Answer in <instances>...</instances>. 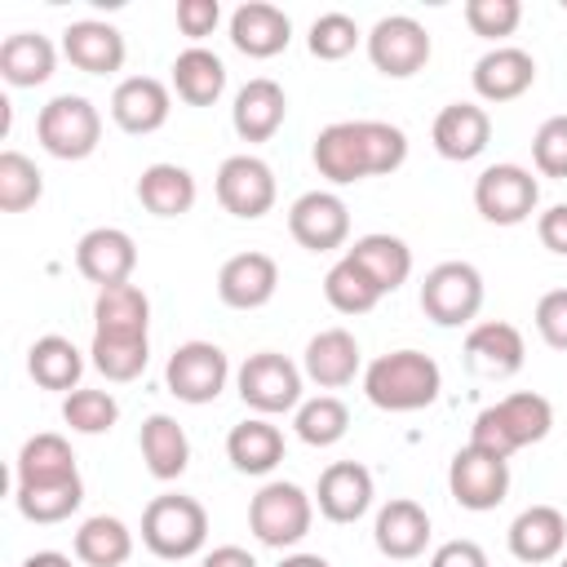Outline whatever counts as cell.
<instances>
[{
    "mask_svg": "<svg viewBox=\"0 0 567 567\" xmlns=\"http://www.w3.org/2000/svg\"><path fill=\"white\" fill-rule=\"evenodd\" d=\"M443 372L421 350H390L363 368V394L381 412H421L439 399Z\"/></svg>",
    "mask_w": 567,
    "mask_h": 567,
    "instance_id": "6da1fadb",
    "label": "cell"
},
{
    "mask_svg": "<svg viewBox=\"0 0 567 567\" xmlns=\"http://www.w3.org/2000/svg\"><path fill=\"white\" fill-rule=\"evenodd\" d=\"M549 430H554V403L545 394H536V390H514V394H505L501 403H492V408H483L474 416L470 443L509 461L518 447L540 443Z\"/></svg>",
    "mask_w": 567,
    "mask_h": 567,
    "instance_id": "7a4b0ae2",
    "label": "cell"
},
{
    "mask_svg": "<svg viewBox=\"0 0 567 567\" xmlns=\"http://www.w3.org/2000/svg\"><path fill=\"white\" fill-rule=\"evenodd\" d=\"M208 540V509L195 496L164 492L142 509V545L155 558H195Z\"/></svg>",
    "mask_w": 567,
    "mask_h": 567,
    "instance_id": "3957f363",
    "label": "cell"
},
{
    "mask_svg": "<svg viewBox=\"0 0 567 567\" xmlns=\"http://www.w3.org/2000/svg\"><path fill=\"white\" fill-rule=\"evenodd\" d=\"M35 137L53 159H89L102 142V111L80 93H58L40 106Z\"/></svg>",
    "mask_w": 567,
    "mask_h": 567,
    "instance_id": "277c9868",
    "label": "cell"
},
{
    "mask_svg": "<svg viewBox=\"0 0 567 567\" xmlns=\"http://www.w3.org/2000/svg\"><path fill=\"white\" fill-rule=\"evenodd\" d=\"M301 381L306 372L279 354V350H257L239 363L235 372V385H239V399L257 412V416H279V412H297L301 408Z\"/></svg>",
    "mask_w": 567,
    "mask_h": 567,
    "instance_id": "5b68a950",
    "label": "cell"
},
{
    "mask_svg": "<svg viewBox=\"0 0 567 567\" xmlns=\"http://www.w3.org/2000/svg\"><path fill=\"white\" fill-rule=\"evenodd\" d=\"M315 523V496H306V487L297 483H266L252 501H248V532L270 545V549H288L297 545Z\"/></svg>",
    "mask_w": 567,
    "mask_h": 567,
    "instance_id": "8992f818",
    "label": "cell"
},
{
    "mask_svg": "<svg viewBox=\"0 0 567 567\" xmlns=\"http://www.w3.org/2000/svg\"><path fill=\"white\" fill-rule=\"evenodd\" d=\"M421 310L439 328H465L483 310V275L470 261H439L421 284Z\"/></svg>",
    "mask_w": 567,
    "mask_h": 567,
    "instance_id": "52a82bcc",
    "label": "cell"
},
{
    "mask_svg": "<svg viewBox=\"0 0 567 567\" xmlns=\"http://www.w3.org/2000/svg\"><path fill=\"white\" fill-rule=\"evenodd\" d=\"M230 381V359L221 346L213 341H182L168 363H164V385L173 399L190 403V408H204L213 403Z\"/></svg>",
    "mask_w": 567,
    "mask_h": 567,
    "instance_id": "ba28073f",
    "label": "cell"
},
{
    "mask_svg": "<svg viewBox=\"0 0 567 567\" xmlns=\"http://www.w3.org/2000/svg\"><path fill=\"white\" fill-rule=\"evenodd\" d=\"M540 204V182L523 164H492L474 182V208L492 226H518L536 213Z\"/></svg>",
    "mask_w": 567,
    "mask_h": 567,
    "instance_id": "9c48e42d",
    "label": "cell"
},
{
    "mask_svg": "<svg viewBox=\"0 0 567 567\" xmlns=\"http://www.w3.org/2000/svg\"><path fill=\"white\" fill-rule=\"evenodd\" d=\"M447 492L461 509L487 514L509 496V461L465 443L447 465Z\"/></svg>",
    "mask_w": 567,
    "mask_h": 567,
    "instance_id": "30bf717a",
    "label": "cell"
},
{
    "mask_svg": "<svg viewBox=\"0 0 567 567\" xmlns=\"http://www.w3.org/2000/svg\"><path fill=\"white\" fill-rule=\"evenodd\" d=\"M275 195H279V186H275V173H270L266 159H257L248 151L221 159V168H217V204L230 217L257 221V217H266L275 208Z\"/></svg>",
    "mask_w": 567,
    "mask_h": 567,
    "instance_id": "8fae6325",
    "label": "cell"
},
{
    "mask_svg": "<svg viewBox=\"0 0 567 567\" xmlns=\"http://www.w3.org/2000/svg\"><path fill=\"white\" fill-rule=\"evenodd\" d=\"M430 53H434L430 31H425L416 18H408V13H390V18H381V22L368 31V58H372V66H377L381 75H390V80L416 75V71L430 62Z\"/></svg>",
    "mask_w": 567,
    "mask_h": 567,
    "instance_id": "7c38bea8",
    "label": "cell"
},
{
    "mask_svg": "<svg viewBox=\"0 0 567 567\" xmlns=\"http://www.w3.org/2000/svg\"><path fill=\"white\" fill-rule=\"evenodd\" d=\"M288 230L310 252H332L350 239V208L332 190H306L288 208Z\"/></svg>",
    "mask_w": 567,
    "mask_h": 567,
    "instance_id": "4fadbf2b",
    "label": "cell"
},
{
    "mask_svg": "<svg viewBox=\"0 0 567 567\" xmlns=\"http://www.w3.org/2000/svg\"><path fill=\"white\" fill-rule=\"evenodd\" d=\"M75 270L97 284V288H115V284H128L133 270H137V244L128 230L120 226H93L80 235L75 244Z\"/></svg>",
    "mask_w": 567,
    "mask_h": 567,
    "instance_id": "5bb4252c",
    "label": "cell"
},
{
    "mask_svg": "<svg viewBox=\"0 0 567 567\" xmlns=\"http://www.w3.org/2000/svg\"><path fill=\"white\" fill-rule=\"evenodd\" d=\"M372 496H377L372 470L359 461H332L315 487V505L328 523H359L372 509Z\"/></svg>",
    "mask_w": 567,
    "mask_h": 567,
    "instance_id": "9a60e30c",
    "label": "cell"
},
{
    "mask_svg": "<svg viewBox=\"0 0 567 567\" xmlns=\"http://www.w3.org/2000/svg\"><path fill=\"white\" fill-rule=\"evenodd\" d=\"M279 288V266L270 252H235L217 270V297L230 310H261Z\"/></svg>",
    "mask_w": 567,
    "mask_h": 567,
    "instance_id": "2e32d148",
    "label": "cell"
},
{
    "mask_svg": "<svg viewBox=\"0 0 567 567\" xmlns=\"http://www.w3.org/2000/svg\"><path fill=\"white\" fill-rule=\"evenodd\" d=\"M168 111H173V93H168V84L155 80V75H128V80H120L115 93H111V120H115L124 133H133V137L164 128V124H168Z\"/></svg>",
    "mask_w": 567,
    "mask_h": 567,
    "instance_id": "e0dca14e",
    "label": "cell"
},
{
    "mask_svg": "<svg viewBox=\"0 0 567 567\" xmlns=\"http://www.w3.org/2000/svg\"><path fill=\"white\" fill-rule=\"evenodd\" d=\"M430 142L443 159L452 164H465V159H478L492 142V115L478 106V102H447L439 115H434V128H430Z\"/></svg>",
    "mask_w": 567,
    "mask_h": 567,
    "instance_id": "ac0fdd59",
    "label": "cell"
},
{
    "mask_svg": "<svg viewBox=\"0 0 567 567\" xmlns=\"http://www.w3.org/2000/svg\"><path fill=\"white\" fill-rule=\"evenodd\" d=\"M536 84V58L518 44H496L474 62V93L492 106L523 97Z\"/></svg>",
    "mask_w": 567,
    "mask_h": 567,
    "instance_id": "d6986e66",
    "label": "cell"
},
{
    "mask_svg": "<svg viewBox=\"0 0 567 567\" xmlns=\"http://www.w3.org/2000/svg\"><path fill=\"white\" fill-rule=\"evenodd\" d=\"M62 53L84 75H115L124 66V58H128V44L111 22L80 18V22H71L62 31Z\"/></svg>",
    "mask_w": 567,
    "mask_h": 567,
    "instance_id": "ffe728a7",
    "label": "cell"
},
{
    "mask_svg": "<svg viewBox=\"0 0 567 567\" xmlns=\"http://www.w3.org/2000/svg\"><path fill=\"white\" fill-rule=\"evenodd\" d=\"M527 359V346H523V332L505 319H483L465 332V363L478 372V377H514Z\"/></svg>",
    "mask_w": 567,
    "mask_h": 567,
    "instance_id": "44dd1931",
    "label": "cell"
},
{
    "mask_svg": "<svg viewBox=\"0 0 567 567\" xmlns=\"http://www.w3.org/2000/svg\"><path fill=\"white\" fill-rule=\"evenodd\" d=\"M288 40H292V18L279 4L248 0L230 13V44L244 58H275L288 49Z\"/></svg>",
    "mask_w": 567,
    "mask_h": 567,
    "instance_id": "7402d4cb",
    "label": "cell"
},
{
    "mask_svg": "<svg viewBox=\"0 0 567 567\" xmlns=\"http://www.w3.org/2000/svg\"><path fill=\"white\" fill-rule=\"evenodd\" d=\"M359 341L354 332L346 328H323L306 341V354H301V372L306 381H315L319 390H341L359 377Z\"/></svg>",
    "mask_w": 567,
    "mask_h": 567,
    "instance_id": "603a6c76",
    "label": "cell"
},
{
    "mask_svg": "<svg viewBox=\"0 0 567 567\" xmlns=\"http://www.w3.org/2000/svg\"><path fill=\"white\" fill-rule=\"evenodd\" d=\"M372 540L385 558L394 563H408V558H421L425 545H430V514L408 501V496H394L381 505L377 523H372Z\"/></svg>",
    "mask_w": 567,
    "mask_h": 567,
    "instance_id": "cb8c5ba5",
    "label": "cell"
},
{
    "mask_svg": "<svg viewBox=\"0 0 567 567\" xmlns=\"http://www.w3.org/2000/svg\"><path fill=\"white\" fill-rule=\"evenodd\" d=\"M563 545H567V518L554 505H527L509 523V554L527 567L563 558Z\"/></svg>",
    "mask_w": 567,
    "mask_h": 567,
    "instance_id": "d4e9b609",
    "label": "cell"
},
{
    "mask_svg": "<svg viewBox=\"0 0 567 567\" xmlns=\"http://www.w3.org/2000/svg\"><path fill=\"white\" fill-rule=\"evenodd\" d=\"M284 115H288V97H284V89L270 75L248 80L235 93V106H230V124H235V133L244 142H270L279 133Z\"/></svg>",
    "mask_w": 567,
    "mask_h": 567,
    "instance_id": "484cf974",
    "label": "cell"
},
{
    "mask_svg": "<svg viewBox=\"0 0 567 567\" xmlns=\"http://www.w3.org/2000/svg\"><path fill=\"white\" fill-rule=\"evenodd\" d=\"M315 168L332 186H350V182L372 177L368 173V155H363V137H359V120H337V124L319 128V137H315Z\"/></svg>",
    "mask_w": 567,
    "mask_h": 567,
    "instance_id": "4316f807",
    "label": "cell"
},
{
    "mask_svg": "<svg viewBox=\"0 0 567 567\" xmlns=\"http://www.w3.org/2000/svg\"><path fill=\"white\" fill-rule=\"evenodd\" d=\"M53 66H58V49H53L49 35H40V31L4 35V44H0V75H4V84L35 89V84H44L53 75Z\"/></svg>",
    "mask_w": 567,
    "mask_h": 567,
    "instance_id": "83f0119b",
    "label": "cell"
},
{
    "mask_svg": "<svg viewBox=\"0 0 567 567\" xmlns=\"http://www.w3.org/2000/svg\"><path fill=\"white\" fill-rule=\"evenodd\" d=\"M137 447H142L146 470H151L159 483L182 478L186 465H190V439H186V430H182L173 416H164V412H151V416L142 421Z\"/></svg>",
    "mask_w": 567,
    "mask_h": 567,
    "instance_id": "f1b7e54d",
    "label": "cell"
},
{
    "mask_svg": "<svg viewBox=\"0 0 567 567\" xmlns=\"http://www.w3.org/2000/svg\"><path fill=\"white\" fill-rule=\"evenodd\" d=\"M173 93L186 106H213L226 93V62L204 44L182 49L173 58Z\"/></svg>",
    "mask_w": 567,
    "mask_h": 567,
    "instance_id": "f546056e",
    "label": "cell"
},
{
    "mask_svg": "<svg viewBox=\"0 0 567 567\" xmlns=\"http://www.w3.org/2000/svg\"><path fill=\"white\" fill-rule=\"evenodd\" d=\"M226 456L239 474H270L284 461V434L279 425H270L266 416H248L239 425H230L226 434Z\"/></svg>",
    "mask_w": 567,
    "mask_h": 567,
    "instance_id": "4dcf8cb0",
    "label": "cell"
},
{
    "mask_svg": "<svg viewBox=\"0 0 567 567\" xmlns=\"http://www.w3.org/2000/svg\"><path fill=\"white\" fill-rule=\"evenodd\" d=\"M346 257H354V261L372 275V284H377L381 292L403 288L408 275H412V248H408L399 235H385V230L359 235V239L346 248Z\"/></svg>",
    "mask_w": 567,
    "mask_h": 567,
    "instance_id": "1f68e13d",
    "label": "cell"
},
{
    "mask_svg": "<svg viewBox=\"0 0 567 567\" xmlns=\"http://www.w3.org/2000/svg\"><path fill=\"white\" fill-rule=\"evenodd\" d=\"M27 372H31V381H35L40 390H62V394H71V390H80L84 354L75 350L71 337L49 332V337L31 341V350H27Z\"/></svg>",
    "mask_w": 567,
    "mask_h": 567,
    "instance_id": "d6a6232c",
    "label": "cell"
},
{
    "mask_svg": "<svg viewBox=\"0 0 567 567\" xmlns=\"http://www.w3.org/2000/svg\"><path fill=\"white\" fill-rule=\"evenodd\" d=\"M195 195H199L195 190V177L182 164H151L137 177V199L155 217H182V213H190L195 208Z\"/></svg>",
    "mask_w": 567,
    "mask_h": 567,
    "instance_id": "836d02e7",
    "label": "cell"
},
{
    "mask_svg": "<svg viewBox=\"0 0 567 567\" xmlns=\"http://www.w3.org/2000/svg\"><path fill=\"white\" fill-rule=\"evenodd\" d=\"M151 328V301L137 284H115L97 288L93 301V332H115V337H146Z\"/></svg>",
    "mask_w": 567,
    "mask_h": 567,
    "instance_id": "e575fe53",
    "label": "cell"
},
{
    "mask_svg": "<svg viewBox=\"0 0 567 567\" xmlns=\"http://www.w3.org/2000/svg\"><path fill=\"white\" fill-rule=\"evenodd\" d=\"M75 558L84 567H124L133 558V532L115 514H93L75 527Z\"/></svg>",
    "mask_w": 567,
    "mask_h": 567,
    "instance_id": "d590c367",
    "label": "cell"
},
{
    "mask_svg": "<svg viewBox=\"0 0 567 567\" xmlns=\"http://www.w3.org/2000/svg\"><path fill=\"white\" fill-rule=\"evenodd\" d=\"M13 501H18V514L27 523H62V518H71L80 509L84 483H80V474L53 478V483H18Z\"/></svg>",
    "mask_w": 567,
    "mask_h": 567,
    "instance_id": "8d00e7d4",
    "label": "cell"
},
{
    "mask_svg": "<svg viewBox=\"0 0 567 567\" xmlns=\"http://www.w3.org/2000/svg\"><path fill=\"white\" fill-rule=\"evenodd\" d=\"M13 474H18V483H53V478H71L80 470H75L71 443L62 434H49L44 430V434H31L22 443V452L13 461Z\"/></svg>",
    "mask_w": 567,
    "mask_h": 567,
    "instance_id": "74e56055",
    "label": "cell"
},
{
    "mask_svg": "<svg viewBox=\"0 0 567 567\" xmlns=\"http://www.w3.org/2000/svg\"><path fill=\"white\" fill-rule=\"evenodd\" d=\"M323 297H328V306L341 310V315H368L385 292L372 284V275H368L354 257H341V261H332L328 275H323Z\"/></svg>",
    "mask_w": 567,
    "mask_h": 567,
    "instance_id": "f35d334b",
    "label": "cell"
},
{
    "mask_svg": "<svg viewBox=\"0 0 567 567\" xmlns=\"http://www.w3.org/2000/svg\"><path fill=\"white\" fill-rule=\"evenodd\" d=\"M93 368L106 381H137L151 363V337H115V332H93Z\"/></svg>",
    "mask_w": 567,
    "mask_h": 567,
    "instance_id": "ab89813d",
    "label": "cell"
},
{
    "mask_svg": "<svg viewBox=\"0 0 567 567\" xmlns=\"http://www.w3.org/2000/svg\"><path fill=\"white\" fill-rule=\"evenodd\" d=\"M292 430H297V439L310 443V447H332V443H341L346 430H350V408H346L337 394H315V399H306V403L292 412Z\"/></svg>",
    "mask_w": 567,
    "mask_h": 567,
    "instance_id": "60d3db41",
    "label": "cell"
},
{
    "mask_svg": "<svg viewBox=\"0 0 567 567\" xmlns=\"http://www.w3.org/2000/svg\"><path fill=\"white\" fill-rule=\"evenodd\" d=\"M40 195H44V173L35 168V159H27L22 151H0V208L27 213L31 204H40Z\"/></svg>",
    "mask_w": 567,
    "mask_h": 567,
    "instance_id": "b9f144b4",
    "label": "cell"
},
{
    "mask_svg": "<svg viewBox=\"0 0 567 567\" xmlns=\"http://www.w3.org/2000/svg\"><path fill=\"white\" fill-rule=\"evenodd\" d=\"M62 421L75 434H106L120 421V403L111 399V390H71L62 399Z\"/></svg>",
    "mask_w": 567,
    "mask_h": 567,
    "instance_id": "7bdbcfd3",
    "label": "cell"
},
{
    "mask_svg": "<svg viewBox=\"0 0 567 567\" xmlns=\"http://www.w3.org/2000/svg\"><path fill=\"white\" fill-rule=\"evenodd\" d=\"M359 40H363V31H359V22L350 18V13H319L315 22H310V35H306V44H310V53L319 58V62H341V58H350L354 49H359Z\"/></svg>",
    "mask_w": 567,
    "mask_h": 567,
    "instance_id": "ee69618b",
    "label": "cell"
},
{
    "mask_svg": "<svg viewBox=\"0 0 567 567\" xmlns=\"http://www.w3.org/2000/svg\"><path fill=\"white\" fill-rule=\"evenodd\" d=\"M359 137H363V155H368V173H394L408 159V133L399 124L385 120H359Z\"/></svg>",
    "mask_w": 567,
    "mask_h": 567,
    "instance_id": "f6af8a7d",
    "label": "cell"
},
{
    "mask_svg": "<svg viewBox=\"0 0 567 567\" xmlns=\"http://www.w3.org/2000/svg\"><path fill=\"white\" fill-rule=\"evenodd\" d=\"M523 22V4L518 0H465V27L492 44H501L505 35H514Z\"/></svg>",
    "mask_w": 567,
    "mask_h": 567,
    "instance_id": "bcb514c9",
    "label": "cell"
},
{
    "mask_svg": "<svg viewBox=\"0 0 567 567\" xmlns=\"http://www.w3.org/2000/svg\"><path fill=\"white\" fill-rule=\"evenodd\" d=\"M532 164L545 177H567V115H549L532 137Z\"/></svg>",
    "mask_w": 567,
    "mask_h": 567,
    "instance_id": "7dc6e473",
    "label": "cell"
},
{
    "mask_svg": "<svg viewBox=\"0 0 567 567\" xmlns=\"http://www.w3.org/2000/svg\"><path fill=\"white\" fill-rule=\"evenodd\" d=\"M536 332L549 350H563L567 354V288H549L540 301H536Z\"/></svg>",
    "mask_w": 567,
    "mask_h": 567,
    "instance_id": "c3c4849f",
    "label": "cell"
},
{
    "mask_svg": "<svg viewBox=\"0 0 567 567\" xmlns=\"http://www.w3.org/2000/svg\"><path fill=\"white\" fill-rule=\"evenodd\" d=\"M217 22H221V4H217V0H182V4H177V27H182V35H190V40L213 35Z\"/></svg>",
    "mask_w": 567,
    "mask_h": 567,
    "instance_id": "681fc988",
    "label": "cell"
},
{
    "mask_svg": "<svg viewBox=\"0 0 567 567\" xmlns=\"http://www.w3.org/2000/svg\"><path fill=\"white\" fill-rule=\"evenodd\" d=\"M430 567H487V554L474 540H443L430 554Z\"/></svg>",
    "mask_w": 567,
    "mask_h": 567,
    "instance_id": "f907efd6",
    "label": "cell"
},
{
    "mask_svg": "<svg viewBox=\"0 0 567 567\" xmlns=\"http://www.w3.org/2000/svg\"><path fill=\"white\" fill-rule=\"evenodd\" d=\"M536 235L554 257H567V204H554L536 217Z\"/></svg>",
    "mask_w": 567,
    "mask_h": 567,
    "instance_id": "816d5d0a",
    "label": "cell"
},
{
    "mask_svg": "<svg viewBox=\"0 0 567 567\" xmlns=\"http://www.w3.org/2000/svg\"><path fill=\"white\" fill-rule=\"evenodd\" d=\"M199 567H257V558L248 549H239V545H217V549L204 554Z\"/></svg>",
    "mask_w": 567,
    "mask_h": 567,
    "instance_id": "f5cc1de1",
    "label": "cell"
},
{
    "mask_svg": "<svg viewBox=\"0 0 567 567\" xmlns=\"http://www.w3.org/2000/svg\"><path fill=\"white\" fill-rule=\"evenodd\" d=\"M22 567H75V563L66 554H58V549H40V554H27Z\"/></svg>",
    "mask_w": 567,
    "mask_h": 567,
    "instance_id": "db71d44e",
    "label": "cell"
},
{
    "mask_svg": "<svg viewBox=\"0 0 567 567\" xmlns=\"http://www.w3.org/2000/svg\"><path fill=\"white\" fill-rule=\"evenodd\" d=\"M279 567H332L328 558H319V554H288Z\"/></svg>",
    "mask_w": 567,
    "mask_h": 567,
    "instance_id": "11a10c76",
    "label": "cell"
},
{
    "mask_svg": "<svg viewBox=\"0 0 567 567\" xmlns=\"http://www.w3.org/2000/svg\"><path fill=\"white\" fill-rule=\"evenodd\" d=\"M558 567H567V554H563V558H558Z\"/></svg>",
    "mask_w": 567,
    "mask_h": 567,
    "instance_id": "9f6ffc18",
    "label": "cell"
}]
</instances>
